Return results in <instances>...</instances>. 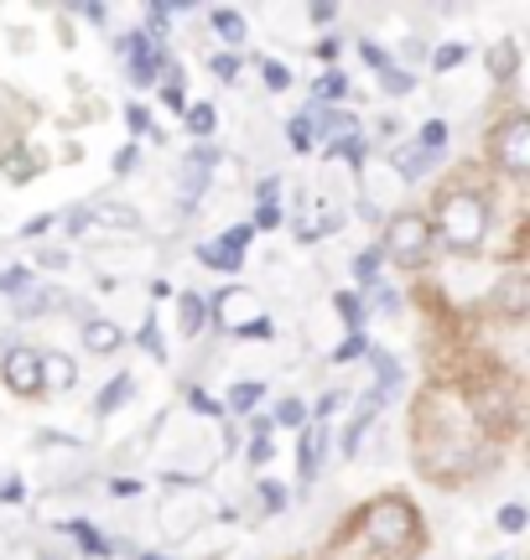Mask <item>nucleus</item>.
<instances>
[{
    "label": "nucleus",
    "mask_w": 530,
    "mask_h": 560,
    "mask_svg": "<svg viewBox=\"0 0 530 560\" xmlns=\"http://www.w3.org/2000/svg\"><path fill=\"white\" fill-rule=\"evenodd\" d=\"M365 540L385 560H401L422 545V520L406 499H375L365 514Z\"/></svg>",
    "instance_id": "f257e3e1"
},
{
    "label": "nucleus",
    "mask_w": 530,
    "mask_h": 560,
    "mask_svg": "<svg viewBox=\"0 0 530 560\" xmlns=\"http://www.w3.org/2000/svg\"><path fill=\"white\" fill-rule=\"evenodd\" d=\"M437 223H442V240H448L452 249L473 255V249L484 244V234H489V208H484L479 192H442Z\"/></svg>",
    "instance_id": "f03ea898"
},
{
    "label": "nucleus",
    "mask_w": 530,
    "mask_h": 560,
    "mask_svg": "<svg viewBox=\"0 0 530 560\" xmlns=\"http://www.w3.org/2000/svg\"><path fill=\"white\" fill-rule=\"evenodd\" d=\"M385 255L390 260H401V265H416V260H427V249H431V223L422 219V213H401V219H390L385 223Z\"/></svg>",
    "instance_id": "7ed1b4c3"
},
{
    "label": "nucleus",
    "mask_w": 530,
    "mask_h": 560,
    "mask_svg": "<svg viewBox=\"0 0 530 560\" xmlns=\"http://www.w3.org/2000/svg\"><path fill=\"white\" fill-rule=\"evenodd\" d=\"M489 145H494V161H499L505 172H515V177L530 172V120L526 115H510V120L494 130Z\"/></svg>",
    "instance_id": "20e7f679"
},
{
    "label": "nucleus",
    "mask_w": 530,
    "mask_h": 560,
    "mask_svg": "<svg viewBox=\"0 0 530 560\" xmlns=\"http://www.w3.org/2000/svg\"><path fill=\"white\" fill-rule=\"evenodd\" d=\"M245 244H250V229L240 223V229L219 234L214 244H204V249H198V260L214 265V270H240V260H245Z\"/></svg>",
    "instance_id": "39448f33"
},
{
    "label": "nucleus",
    "mask_w": 530,
    "mask_h": 560,
    "mask_svg": "<svg viewBox=\"0 0 530 560\" xmlns=\"http://www.w3.org/2000/svg\"><path fill=\"white\" fill-rule=\"evenodd\" d=\"M5 384H11L16 395H37L42 389L37 353H32V348H11V353H5Z\"/></svg>",
    "instance_id": "423d86ee"
},
{
    "label": "nucleus",
    "mask_w": 530,
    "mask_h": 560,
    "mask_svg": "<svg viewBox=\"0 0 530 560\" xmlns=\"http://www.w3.org/2000/svg\"><path fill=\"white\" fill-rule=\"evenodd\" d=\"M208 172H214V151H193V156L183 161V177H177V192H183L187 208H193V202H198V192L208 187Z\"/></svg>",
    "instance_id": "0eeeda50"
},
{
    "label": "nucleus",
    "mask_w": 530,
    "mask_h": 560,
    "mask_svg": "<svg viewBox=\"0 0 530 560\" xmlns=\"http://www.w3.org/2000/svg\"><path fill=\"white\" fill-rule=\"evenodd\" d=\"M261 317H265L261 301L245 296V291H229V296L219 301V322H224V327H234V332H245L250 322H261Z\"/></svg>",
    "instance_id": "6e6552de"
},
{
    "label": "nucleus",
    "mask_w": 530,
    "mask_h": 560,
    "mask_svg": "<svg viewBox=\"0 0 530 560\" xmlns=\"http://www.w3.org/2000/svg\"><path fill=\"white\" fill-rule=\"evenodd\" d=\"M37 374H42V389H73L79 384V369L62 353H37Z\"/></svg>",
    "instance_id": "1a4fd4ad"
},
{
    "label": "nucleus",
    "mask_w": 530,
    "mask_h": 560,
    "mask_svg": "<svg viewBox=\"0 0 530 560\" xmlns=\"http://www.w3.org/2000/svg\"><path fill=\"white\" fill-rule=\"evenodd\" d=\"M120 342H125V332H120V327H115L110 317L83 322V348H89V353H115Z\"/></svg>",
    "instance_id": "9d476101"
},
{
    "label": "nucleus",
    "mask_w": 530,
    "mask_h": 560,
    "mask_svg": "<svg viewBox=\"0 0 530 560\" xmlns=\"http://www.w3.org/2000/svg\"><path fill=\"white\" fill-rule=\"evenodd\" d=\"M494 301H499L505 312H515V317H520V312H526V280H520V276H505V280H499V296H494Z\"/></svg>",
    "instance_id": "9b49d317"
},
{
    "label": "nucleus",
    "mask_w": 530,
    "mask_h": 560,
    "mask_svg": "<svg viewBox=\"0 0 530 560\" xmlns=\"http://www.w3.org/2000/svg\"><path fill=\"white\" fill-rule=\"evenodd\" d=\"M204 317H208V306L198 296H183V332L187 338H198L204 332Z\"/></svg>",
    "instance_id": "f8f14e48"
},
{
    "label": "nucleus",
    "mask_w": 530,
    "mask_h": 560,
    "mask_svg": "<svg viewBox=\"0 0 530 560\" xmlns=\"http://www.w3.org/2000/svg\"><path fill=\"white\" fill-rule=\"evenodd\" d=\"M489 62H494V79H515V62H520V52H515V42H499Z\"/></svg>",
    "instance_id": "ddd939ff"
},
{
    "label": "nucleus",
    "mask_w": 530,
    "mask_h": 560,
    "mask_svg": "<svg viewBox=\"0 0 530 560\" xmlns=\"http://www.w3.org/2000/svg\"><path fill=\"white\" fill-rule=\"evenodd\" d=\"M427 166H431V151H401V156H395V172H401V177H422Z\"/></svg>",
    "instance_id": "4468645a"
},
{
    "label": "nucleus",
    "mask_w": 530,
    "mask_h": 560,
    "mask_svg": "<svg viewBox=\"0 0 530 560\" xmlns=\"http://www.w3.org/2000/svg\"><path fill=\"white\" fill-rule=\"evenodd\" d=\"M214 26L224 42H245V16H234V11H214Z\"/></svg>",
    "instance_id": "2eb2a0df"
},
{
    "label": "nucleus",
    "mask_w": 530,
    "mask_h": 560,
    "mask_svg": "<svg viewBox=\"0 0 530 560\" xmlns=\"http://www.w3.org/2000/svg\"><path fill=\"white\" fill-rule=\"evenodd\" d=\"M214 104H193V109H187V130H193V136H208V130H214Z\"/></svg>",
    "instance_id": "dca6fc26"
},
{
    "label": "nucleus",
    "mask_w": 530,
    "mask_h": 560,
    "mask_svg": "<svg viewBox=\"0 0 530 560\" xmlns=\"http://www.w3.org/2000/svg\"><path fill=\"white\" fill-rule=\"evenodd\" d=\"M318 452H323V436H318V431H307V441H302V478H318Z\"/></svg>",
    "instance_id": "f3484780"
},
{
    "label": "nucleus",
    "mask_w": 530,
    "mask_h": 560,
    "mask_svg": "<svg viewBox=\"0 0 530 560\" xmlns=\"http://www.w3.org/2000/svg\"><path fill=\"white\" fill-rule=\"evenodd\" d=\"M255 400H261V384H234V395H229V410H250Z\"/></svg>",
    "instance_id": "a211bd4d"
},
{
    "label": "nucleus",
    "mask_w": 530,
    "mask_h": 560,
    "mask_svg": "<svg viewBox=\"0 0 530 560\" xmlns=\"http://www.w3.org/2000/svg\"><path fill=\"white\" fill-rule=\"evenodd\" d=\"M276 420H281V425H302V420H307V405H302V400H281Z\"/></svg>",
    "instance_id": "6ab92c4d"
},
{
    "label": "nucleus",
    "mask_w": 530,
    "mask_h": 560,
    "mask_svg": "<svg viewBox=\"0 0 530 560\" xmlns=\"http://www.w3.org/2000/svg\"><path fill=\"white\" fill-rule=\"evenodd\" d=\"M21 285H32V276H26V270H0V291H5V296H16Z\"/></svg>",
    "instance_id": "aec40b11"
},
{
    "label": "nucleus",
    "mask_w": 530,
    "mask_h": 560,
    "mask_svg": "<svg viewBox=\"0 0 530 560\" xmlns=\"http://www.w3.org/2000/svg\"><path fill=\"white\" fill-rule=\"evenodd\" d=\"M125 389H130V380H115V384H110V389L100 395V410H115V405L125 400Z\"/></svg>",
    "instance_id": "412c9836"
},
{
    "label": "nucleus",
    "mask_w": 530,
    "mask_h": 560,
    "mask_svg": "<svg viewBox=\"0 0 530 560\" xmlns=\"http://www.w3.org/2000/svg\"><path fill=\"white\" fill-rule=\"evenodd\" d=\"M411 83H416L411 73H401V68H385V89H390V94H406Z\"/></svg>",
    "instance_id": "4be33fe9"
},
{
    "label": "nucleus",
    "mask_w": 530,
    "mask_h": 560,
    "mask_svg": "<svg viewBox=\"0 0 530 560\" xmlns=\"http://www.w3.org/2000/svg\"><path fill=\"white\" fill-rule=\"evenodd\" d=\"M265 83H270V89H286V83H291V68H281V62H265Z\"/></svg>",
    "instance_id": "5701e85b"
},
{
    "label": "nucleus",
    "mask_w": 530,
    "mask_h": 560,
    "mask_svg": "<svg viewBox=\"0 0 530 560\" xmlns=\"http://www.w3.org/2000/svg\"><path fill=\"white\" fill-rule=\"evenodd\" d=\"M16 306H21V312H42V306H47V296H42V291H16Z\"/></svg>",
    "instance_id": "b1692460"
},
{
    "label": "nucleus",
    "mask_w": 530,
    "mask_h": 560,
    "mask_svg": "<svg viewBox=\"0 0 530 560\" xmlns=\"http://www.w3.org/2000/svg\"><path fill=\"white\" fill-rule=\"evenodd\" d=\"M338 94H344V79H338V73H327V79L318 83V100H338Z\"/></svg>",
    "instance_id": "393cba45"
},
{
    "label": "nucleus",
    "mask_w": 530,
    "mask_h": 560,
    "mask_svg": "<svg viewBox=\"0 0 530 560\" xmlns=\"http://www.w3.org/2000/svg\"><path fill=\"white\" fill-rule=\"evenodd\" d=\"M437 68H458V62H463V47H437Z\"/></svg>",
    "instance_id": "a878e982"
},
{
    "label": "nucleus",
    "mask_w": 530,
    "mask_h": 560,
    "mask_svg": "<svg viewBox=\"0 0 530 560\" xmlns=\"http://www.w3.org/2000/svg\"><path fill=\"white\" fill-rule=\"evenodd\" d=\"M442 140H448V130H442V125H427V130H422V151H437Z\"/></svg>",
    "instance_id": "bb28decb"
},
{
    "label": "nucleus",
    "mask_w": 530,
    "mask_h": 560,
    "mask_svg": "<svg viewBox=\"0 0 530 560\" xmlns=\"http://www.w3.org/2000/svg\"><path fill=\"white\" fill-rule=\"evenodd\" d=\"M499 524H505V529H526V509H499Z\"/></svg>",
    "instance_id": "cd10ccee"
},
{
    "label": "nucleus",
    "mask_w": 530,
    "mask_h": 560,
    "mask_svg": "<svg viewBox=\"0 0 530 560\" xmlns=\"http://www.w3.org/2000/svg\"><path fill=\"white\" fill-rule=\"evenodd\" d=\"M214 73H219V79H234V73H240V62H234V58H214Z\"/></svg>",
    "instance_id": "c85d7f7f"
},
{
    "label": "nucleus",
    "mask_w": 530,
    "mask_h": 560,
    "mask_svg": "<svg viewBox=\"0 0 530 560\" xmlns=\"http://www.w3.org/2000/svg\"><path fill=\"white\" fill-rule=\"evenodd\" d=\"M354 276H359V280L375 276V255H359V260H354Z\"/></svg>",
    "instance_id": "c756f323"
},
{
    "label": "nucleus",
    "mask_w": 530,
    "mask_h": 560,
    "mask_svg": "<svg viewBox=\"0 0 530 560\" xmlns=\"http://www.w3.org/2000/svg\"><path fill=\"white\" fill-rule=\"evenodd\" d=\"M136 493H141V482H130V478L115 482V499H136Z\"/></svg>",
    "instance_id": "7c9ffc66"
},
{
    "label": "nucleus",
    "mask_w": 530,
    "mask_h": 560,
    "mask_svg": "<svg viewBox=\"0 0 530 560\" xmlns=\"http://www.w3.org/2000/svg\"><path fill=\"white\" fill-rule=\"evenodd\" d=\"M261 493H265V503H270V509H276V503H286V493H281V488H276V482H265Z\"/></svg>",
    "instance_id": "2f4dec72"
},
{
    "label": "nucleus",
    "mask_w": 530,
    "mask_h": 560,
    "mask_svg": "<svg viewBox=\"0 0 530 560\" xmlns=\"http://www.w3.org/2000/svg\"><path fill=\"white\" fill-rule=\"evenodd\" d=\"M193 410H204V416H219V410H214V400H208V395H198V389H193Z\"/></svg>",
    "instance_id": "473e14b6"
},
{
    "label": "nucleus",
    "mask_w": 530,
    "mask_h": 560,
    "mask_svg": "<svg viewBox=\"0 0 530 560\" xmlns=\"http://www.w3.org/2000/svg\"><path fill=\"white\" fill-rule=\"evenodd\" d=\"M255 223H261V229H270V223H281V213H276V208L265 202V208H261V219H255Z\"/></svg>",
    "instance_id": "72a5a7b5"
},
{
    "label": "nucleus",
    "mask_w": 530,
    "mask_h": 560,
    "mask_svg": "<svg viewBox=\"0 0 530 560\" xmlns=\"http://www.w3.org/2000/svg\"><path fill=\"white\" fill-rule=\"evenodd\" d=\"M151 560H157V556H151Z\"/></svg>",
    "instance_id": "f704fd0d"
}]
</instances>
